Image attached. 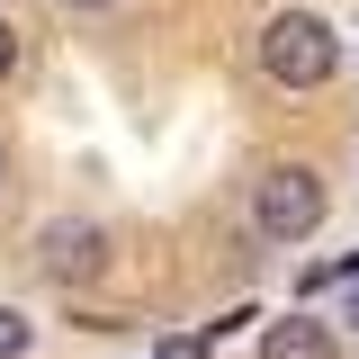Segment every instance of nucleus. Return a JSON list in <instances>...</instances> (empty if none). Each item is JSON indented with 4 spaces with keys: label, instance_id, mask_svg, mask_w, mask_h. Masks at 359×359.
Here are the masks:
<instances>
[{
    "label": "nucleus",
    "instance_id": "obj_11",
    "mask_svg": "<svg viewBox=\"0 0 359 359\" xmlns=\"http://www.w3.org/2000/svg\"><path fill=\"white\" fill-rule=\"evenodd\" d=\"M0 171H9V162H0Z\"/></svg>",
    "mask_w": 359,
    "mask_h": 359
},
{
    "label": "nucleus",
    "instance_id": "obj_4",
    "mask_svg": "<svg viewBox=\"0 0 359 359\" xmlns=\"http://www.w3.org/2000/svg\"><path fill=\"white\" fill-rule=\"evenodd\" d=\"M261 359H332V323L287 314V323H269V332H261Z\"/></svg>",
    "mask_w": 359,
    "mask_h": 359
},
{
    "label": "nucleus",
    "instance_id": "obj_5",
    "mask_svg": "<svg viewBox=\"0 0 359 359\" xmlns=\"http://www.w3.org/2000/svg\"><path fill=\"white\" fill-rule=\"evenodd\" d=\"M27 341H36V323H27V314H18V306H0V359H18V351H27Z\"/></svg>",
    "mask_w": 359,
    "mask_h": 359
},
{
    "label": "nucleus",
    "instance_id": "obj_8",
    "mask_svg": "<svg viewBox=\"0 0 359 359\" xmlns=\"http://www.w3.org/2000/svg\"><path fill=\"white\" fill-rule=\"evenodd\" d=\"M18 72V36H9V18H0V81Z\"/></svg>",
    "mask_w": 359,
    "mask_h": 359
},
{
    "label": "nucleus",
    "instance_id": "obj_9",
    "mask_svg": "<svg viewBox=\"0 0 359 359\" xmlns=\"http://www.w3.org/2000/svg\"><path fill=\"white\" fill-rule=\"evenodd\" d=\"M72 9H99V0H72Z\"/></svg>",
    "mask_w": 359,
    "mask_h": 359
},
{
    "label": "nucleus",
    "instance_id": "obj_3",
    "mask_svg": "<svg viewBox=\"0 0 359 359\" xmlns=\"http://www.w3.org/2000/svg\"><path fill=\"white\" fill-rule=\"evenodd\" d=\"M99 269H108V233H99V224H45V278L81 287Z\"/></svg>",
    "mask_w": 359,
    "mask_h": 359
},
{
    "label": "nucleus",
    "instance_id": "obj_7",
    "mask_svg": "<svg viewBox=\"0 0 359 359\" xmlns=\"http://www.w3.org/2000/svg\"><path fill=\"white\" fill-rule=\"evenodd\" d=\"M323 278H359V252H341L332 269H306V287H323Z\"/></svg>",
    "mask_w": 359,
    "mask_h": 359
},
{
    "label": "nucleus",
    "instance_id": "obj_1",
    "mask_svg": "<svg viewBox=\"0 0 359 359\" xmlns=\"http://www.w3.org/2000/svg\"><path fill=\"white\" fill-rule=\"evenodd\" d=\"M261 72H269L278 90H314V81L341 72V36H332L314 9H278L269 36H261Z\"/></svg>",
    "mask_w": 359,
    "mask_h": 359
},
{
    "label": "nucleus",
    "instance_id": "obj_2",
    "mask_svg": "<svg viewBox=\"0 0 359 359\" xmlns=\"http://www.w3.org/2000/svg\"><path fill=\"white\" fill-rule=\"evenodd\" d=\"M252 224H261L269 243H306L314 224H323V180H314L306 162L261 171V189H252Z\"/></svg>",
    "mask_w": 359,
    "mask_h": 359
},
{
    "label": "nucleus",
    "instance_id": "obj_6",
    "mask_svg": "<svg viewBox=\"0 0 359 359\" xmlns=\"http://www.w3.org/2000/svg\"><path fill=\"white\" fill-rule=\"evenodd\" d=\"M207 341H216V323H207V332H180V341H171L162 359H207Z\"/></svg>",
    "mask_w": 359,
    "mask_h": 359
},
{
    "label": "nucleus",
    "instance_id": "obj_10",
    "mask_svg": "<svg viewBox=\"0 0 359 359\" xmlns=\"http://www.w3.org/2000/svg\"><path fill=\"white\" fill-rule=\"evenodd\" d=\"M351 332H359V306H351Z\"/></svg>",
    "mask_w": 359,
    "mask_h": 359
}]
</instances>
